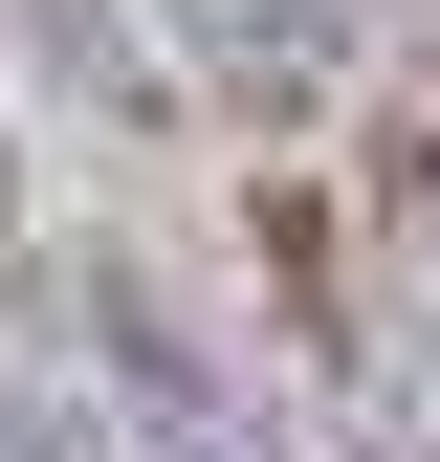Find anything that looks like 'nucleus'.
<instances>
[{
  "instance_id": "f257e3e1",
  "label": "nucleus",
  "mask_w": 440,
  "mask_h": 462,
  "mask_svg": "<svg viewBox=\"0 0 440 462\" xmlns=\"http://www.w3.org/2000/svg\"><path fill=\"white\" fill-rule=\"evenodd\" d=\"M353 309H374V374L440 396V110H397L353 177Z\"/></svg>"
},
{
  "instance_id": "f03ea898",
  "label": "nucleus",
  "mask_w": 440,
  "mask_h": 462,
  "mask_svg": "<svg viewBox=\"0 0 440 462\" xmlns=\"http://www.w3.org/2000/svg\"><path fill=\"white\" fill-rule=\"evenodd\" d=\"M0 462H133V440H88V396H44V374H0Z\"/></svg>"
}]
</instances>
